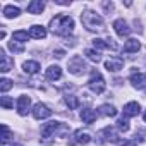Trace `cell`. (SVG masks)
Listing matches in <instances>:
<instances>
[{
  "label": "cell",
  "mask_w": 146,
  "mask_h": 146,
  "mask_svg": "<svg viewBox=\"0 0 146 146\" xmlns=\"http://www.w3.org/2000/svg\"><path fill=\"white\" fill-rule=\"evenodd\" d=\"M86 69H88V67H86L83 57H79V55L72 57V58L69 60V72H70V74L81 76V74H84V72H86Z\"/></svg>",
  "instance_id": "5b68a950"
},
{
  "label": "cell",
  "mask_w": 146,
  "mask_h": 146,
  "mask_svg": "<svg viewBox=\"0 0 146 146\" xmlns=\"http://www.w3.org/2000/svg\"><path fill=\"white\" fill-rule=\"evenodd\" d=\"M58 131H67V127L62 124V122H46L41 125V137L43 139H50L52 136H55Z\"/></svg>",
  "instance_id": "277c9868"
},
{
  "label": "cell",
  "mask_w": 146,
  "mask_h": 146,
  "mask_svg": "<svg viewBox=\"0 0 146 146\" xmlns=\"http://www.w3.org/2000/svg\"><path fill=\"white\" fill-rule=\"evenodd\" d=\"M139 112H141V107H139L137 102H129V103L124 105V117L125 119L127 117H137Z\"/></svg>",
  "instance_id": "7c38bea8"
},
{
  "label": "cell",
  "mask_w": 146,
  "mask_h": 146,
  "mask_svg": "<svg viewBox=\"0 0 146 146\" xmlns=\"http://www.w3.org/2000/svg\"><path fill=\"white\" fill-rule=\"evenodd\" d=\"M81 120L84 124H93L96 120V112L91 110V108H83L81 110Z\"/></svg>",
  "instance_id": "44dd1931"
},
{
  "label": "cell",
  "mask_w": 146,
  "mask_h": 146,
  "mask_svg": "<svg viewBox=\"0 0 146 146\" xmlns=\"http://www.w3.org/2000/svg\"><path fill=\"white\" fill-rule=\"evenodd\" d=\"M88 86H90V90H91L93 93H96V95H102V93L105 91V88H107V83H105L103 76L100 74L96 69L91 70V78H90V81H88Z\"/></svg>",
  "instance_id": "3957f363"
},
{
  "label": "cell",
  "mask_w": 146,
  "mask_h": 146,
  "mask_svg": "<svg viewBox=\"0 0 146 146\" xmlns=\"http://www.w3.org/2000/svg\"><path fill=\"white\" fill-rule=\"evenodd\" d=\"M9 50H12V52H16V53H23V52H24V46H23V45H17V43L12 40V41L9 43Z\"/></svg>",
  "instance_id": "f546056e"
},
{
  "label": "cell",
  "mask_w": 146,
  "mask_h": 146,
  "mask_svg": "<svg viewBox=\"0 0 146 146\" xmlns=\"http://www.w3.org/2000/svg\"><path fill=\"white\" fill-rule=\"evenodd\" d=\"M0 58H2V65H0V70L2 72H9L14 67V58H11L5 50H0Z\"/></svg>",
  "instance_id": "4fadbf2b"
},
{
  "label": "cell",
  "mask_w": 146,
  "mask_h": 146,
  "mask_svg": "<svg viewBox=\"0 0 146 146\" xmlns=\"http://www.w3.org/2000/svg\"><path fill=\"white\" fill-rule=\"evenodd\" d=\"M28 38H31L28 31H23V29H19V31H14V33H12V40H16V41H21V43H24V41H28Z\"/></svg>",
  "instance_id": "484cf974"
},
{
  "label": "cell",
  "mask_w": 146,
  "mask_h": 146,
  "mask_svg": "<svg viewBox=\"0 0 146 146\" xmlns=\"http://www.w3.org/2000/svg\"><path fill=\"white\" fill-rule=\"evenodd\" d=\"M129 81H131V84H132L134 88L143 90V88L146 86V74H141V72H137V74H132V76L129 78Z\"/></svg>",
  "instance_id": "9a60e30c"
},
{
  "label": "cell",
  "mask_w": 146,
  "mask_h": 146,
  "mask_svg": "<svg viewBox=\"0 0 146 146\" xmlns=\"http://www.w3.org/2000/svg\"><path fill=\"white\" fill-rule=\"evenodd\" d=\"M19 14H21V9L16 7V5H5V7H4V16H5L7 19H14V17H17Z\"/></svg>",
  "instance_id": "603a6c76"
},
{
  "label": "cell",
  "mask_w": 146,
  "mask_h": 146,
  "mask_svg": "<svg viewBox=\"0 0 146 146\" xmlns=\"http://www.w3.org/2000/svg\"><path fill=\"white\" fill-rule=\"evenodd\" d=\"M139 48H141V43L137 40H134V38H129L125 41V45H124V52L125 53H137Z\"/></svg>",
  "instance_id": "ffe728a7"
},
{
  "label": "cell",
  "mask_w": 146,
  "mask_h": 146,
  "mask_svg": "<svg viewBox=\"0 0 146 146\" xmlns=\"http://www.w3.org/2000/svg\"><path fill=\"white\" fill-rule=\"evenodd\" d=\"M119 144H120V146H137L134 141H120Z\"/></svg>",
  "instance_id": "d6a6232c"
},
{
  "label": "cell",
  "mask_w": 146,
  "mask_h": 146,
  "mask_svg": "<svg viewBox=\"0 0 146 146\" xmlns=\"http://www.w3.org/2000/svg\"><path fill=\"white\" fill-rule=\"evenodd\" d=\"M91 134L90 132H84V131H76L74 134H72V139L69 141L70 144H88L91 141Z\"/></svg>",
  "instance_id": "52a82bcc"
},
{
  "label": "cell",
  "mask_w": 146,
  "mask_h": 146,
  "mask_svg": "<svg viewBox=\"0 0 146 146\" xmlns=\"http://www.w3.org/2000/svg\"><path fill=\"white\" fill-rule=\"evenodd\" d=\"M52 115V110L45 105V103H36L33 107V117L36 120H43V119H48Z\"/></svg>",
  "instance_id": "8992f818"
},
{
  "label": "cell",
  "mask_w": 146,
  "mask_h": 146,
  "mask_svg": "<svg viewBox=\"0 0 146 146\" xmlns=\"http://www.w3.org/2000/svg\"><path fill=\"white\" fill-rule=\"evenodd\" d=\"M12 86H14V84H12V81H11V79H7V78L0 79V91H2V93L9 91V90H11Z\"/></svg>",
  "instance_id": "4316f807"
},
{
  "label": "cell",
  "mask_w": 146,
  "mask_h": 146,
  "mask_svg": "<svg viewBox=\"0 0 146 146\" xmlns=\"http://www.w3.org/2000/svg\"><path fill=\"white\" fill-rule=\"evenodd\" d=\"M117 127H119L122 132H127V131H129V120H127L125 117L119 119V120H117Z\"/></svg>",
  "instance_id": "f1b7e54d"
},
{
  "label": "cell",
  "mask_w": 146,
  "mask_h": 146,
  "mask_svg": "<svg viewBox=\"0 0 146 146\" xmlns=\"http://www.w3.org/2000/svg\"><path fill=\"white\" fill-rule=\"evenodd\" d=\"M113 29H115V33L119 35V36H129V33H131V28L127 26V23L124 21V19H115L113 21Z\"/></svg>",
  "instance_id": "8fae6325"
},
{
  "label": "cell",
  "mask_w": 146,
  "mask_h": 146,
  "mask_svg": "<svg viewBox=\"0 0 146 146\" xmlns=\"http://www.w3.org/2000/svg\"><path fill=\"white\" fill-rule=\"evenodd\" d=\"M64 102H65V105H67L70 110H76V108L79 107V100H78V96H74V95H65V96H64Z\"/></svg>",
  "instance_id": "cb8c5ba5"
},
{
  "label": "cell",
  "mask_w": 146,
  "mask_h": 146,
  "mask_svg": "<svg viewBox=\"0 0 146 146\" xmlns=\"http://www.w3.org/2000/svg\"><path fill=\"white\" fill-rule=\"evenodd\" d=\"M40 69H41V65L36 60H28V62L23 64V70L26 72V74H38Z\"/></svg>",
  "instance_id": "d6986e66"
},
{
  "label": "cell",
  "mask_w": 146,
  "mask_h": 146,
  "mask_svg": "<svg viewBox=\"0 0 146 146\" xmlns=\"http://www.w3.org/2000/svg\"><path fill=\"white\" fill-rule=\"evenodd\" d=\"M14 146H19V144H14Z\"/></svg>",
  "instance_id": "d590c367"
},
{
  "label": "cell",
  "mask_w": 146,
  "mask_h": 146,
  "mask_svg": "<svg viewBox=\"0 0 146 146\" xmlns=\"http://www.w3.org/2000/svg\"><path fill=\"white\" fill-rule=\"evenodd\" d=\"M2 131H4V134H2V144H5L11 139V131H9V127L5 124H2Z\"/></svg>",
  "instance_id": "4dcf8cb0"
},
{
  "label": "cell",
  "mask_w": 146,
  "mask_h": 146,
  "mask_svg": "<svg viewBox=\"0 0 146 146\" xmlns=\"http://www.w3.org/2000/svg\"><path fill=\"white\" fill-rule=\"evenodd\" d=\"M64 55H65V53H64V50H57V52H55V57H58V58H62Z\"/></svg>",
  "instance_id": "836d02e7"
},
{
  "label": "cell",
  "mask_w": 146,
  "mask_h": 146,
  "mask_svg": "<svg viewBox=\"0 0 146 146\" xmlns=\"http://www.w3.org/2000/svg\"><path fill=\"white\" fill-rule=\"evenodd\" d=\"M143 119H144V122H146V112H144V115H143Z\"/></svg>",
  "instance_id": "e575fe53"
},
{
  "label": "cell",
  "mask_w": 146,
  "mask_h": 146,
  "mask_svg": "<svg viewBox=\"0 0 146 146\" xmlns=\"http://www.w3.org/2000/svg\"><path fill=\"white\" fill-rule=\"evenodd\" d=\"M43 11H45V2H41V0H33V2L28 4V12H29V14L38 16V14H41Z\"/></svg>",
  "instance_id": "ac0fdd59"
},
{
  "label": "cell",
  "mask_w": 146,
  "mask_h": 146,
  "mask_svg": "<svg viewBox=\"0 0 146 146\" xmlns=\"http://www.w3.org/2000/svg\"><path fill=\"white\" fill-rule=\"evenodd\" d=\"M102 134L105 136V141L107 143H120L122 139H119V134H117V131L113 129V127H105L103 131H102Z\"/></svg>",
  "instance_id": "e0dca14e"
},
{
  "label": "cell",
  "mask_w": 146,
  "mask_h": 146,
  "mask_svg": "<svg viewBox=\"0 0 146 146\" xmlns=\"http://www.w3.org/2000/svg\"><path fill=\"white\" fill-rule=\"evenodd\" d=\"M45 76H46L48 81H58L62 78V69L58 65H50L45 72Z\"/></svg>",
  "instance_id": "5bb4252c"
},
{
  "label": "cell",
  "mask_w": 146,
  "mask_h": 146,
  "mask_svg": "<svg viewBox=\"0 0 146 146\" xmlns=\"http://www.w3.org/2000/svg\"><path fill=\"white\" fill-rule=\"evenodd\" d=\"M134 139H136V141H137V139H139V141H146V132H141V131H137Z\"/></svg>",
  "instance_id": "1f68e13d"
},
{
  "label": "cell",
  "mask_w": 146,
  "mask_h": 146,
  "mask_svg": "<svg viewBox=\"0 0 146 146\" xmlns=\"http://www.w3.org/2000/svg\"><path fill=\"white\" fill-rule=\"evenodd\" d=\"M124 67V60L120 57H110L108 60H105V69L108 72H119Z\"/></svg>",
  "instance_id": "9c48e42d"
},
{
  "label": "cell",
  "mask_w": 146,
  "mask_h": 146,
  "mask_svg": "<svg viewBox=\"0 0 146 146\" xmlns=\"http://www.w3.org/2000/svg\"><path fill=\"white\" fill-rule=\"evenodd\" d=\"M50 29L53 35H58V36H69L72 31H74V19L70 16H55L52 21H50Z\"/></svg>",
  "instance_id": "6da1fadb"
},
{
  "label": "cell",
  "mask_w": 146,
  "mask_h": 146,
  "mask_svg": "<svg viewBox=\"0 0 146 146\" xmlns=\"http://www.w3.org/2000/svg\"><path fill=\"white\" fill-rule=\"evenodd\" d=\"M29 36L35 40H43V38H46V29L40 24H33L29 28Z\"/></svg>",
  "instance_id": "2e32d148"
},
{
  "label": "cell",
  "mask_w": 146,
  "mask_h": 146,
  "mask_svg": "<svg viewBox=\"0 0 146 146\" xmlns=\"http://www.w3.org/2000/svg\"><path fill=\"white\" fill-rule=\"evenodd\" d=\"M81 23L83 26L91 31V33H98V31H103V19L100 14H96L95 11H83L81 14Z\"/></svg>",
  "instance_id": "7a4b0ae2"
},
{
  "label": "cell",
  "mask_w": 146,
  "mask_h": 146,
  "mask_svg": "<svg viewBox=\"0 0 146 146\" xmlns=\"http://www.w3.org/2000/svg\"><path fill=\"white\" fill-rule=\"evenodd\" d=\"M93 46L95 48H98V50H105V48H108V50H119V45L112 40V38H108V40H100V38H96V40H93Z\"/></svg>",
  "instance_id": "ba28073f"
},
{
  "label": "cell",
  "mask_w": 146,
  "mask_h": 146,
  "mask_svg": "<svg viewBox=\"0 0 146 146\" xmlns=\"http://www.w3.org/2000/svg\"><path fill=\"white\" fill-rule=\"evenodd\" d=\"M98 113L103 115V117H115V115H117V108H115L113 105L105 103V105H102V107L98 108Z\"/></svg>",
  "instance_id": "7402d4cb"
},
{
  "label": "cell",
  "mask_w": 146,
  "mask_h": 146,
  "mask_svg": "<svg viewBox=\"0 0 146 146\" xmlns=\"http://www.w3.org/2000/svg\"><path fill=\"white\" fill-rule=\"evenodd\" d=\"M29 107H31V100H29V96H26V95H21L19 98H17V113L19 115H28V112H29Z\"/></svg>",
  "instance_id": "30bf717a"
},
{
  "label": "cell",
  "mask_w": 146,
  "mask_h": 146,
  "mask_svg": "<svg viewBox=\"0 0 146 146\" xmlns=\"http://www.w3.org/2000/svg\"><path fill=\"white\" fill-rule=\"evenodd\" d=\"M0 105H2L4 108H12L14 107V102H12V98L11 96H0Z\"/></svg>",
  "instance_id": "83f0119b"
},
{
  "label": "cell",
  "mask_w": 146,
  "mask_h": 146,
  "mask_svg": "<svg viewBox=\"0 0 146 146\" xmlns=\"http://www.w3.org/2000/svg\"><path fill=\"white\" fill-rule=\"evenodd\" d=\"M84 55H86L91 62H95V64H98V62L102 60L100 52H98V50H93V48H86V50H84Z\"/></svg>",
  "instance_id": "d4e9b609"
}]
</instances>
